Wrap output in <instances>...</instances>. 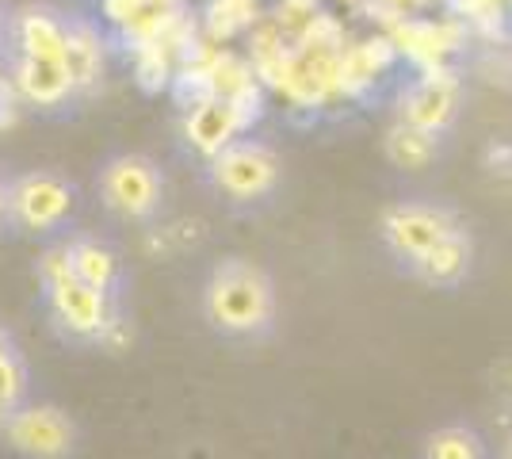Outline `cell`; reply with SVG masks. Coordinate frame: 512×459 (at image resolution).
<instances>
[{
    "mask_svg": "<svg viewBox=\"0 0 512 459\" xmlns=\"http://www.w3.org/2000/svg\"><path fill=\"white\" fill-rule=\"evenodd\" d=\"M100 199L111 215L127 222H146L165 199V176L142 153H119L100 169Z\"/></svg>",
    "mask_w": 512,
    "mask_h": 459,
    "instance_id": "cell-4",
    "label": "cell"
},
{
    "mask_svg": "<svg viewBox=\"0 0 512 459\" xmlns=\"http://www.w3.org/2000/svg\"><path fill=\"white\" fill-rule=\"evenodd\" d=\"M279 153L256 138H234L226 150H218L207 161L214 192H222L234 203H256V199L272 196L279 184Z\"/></svg>",
    "mask_w": 512,
    "mask_h": 459,
    "instance_id": "cell-3",
    "label": "cell"
},
{
    "mask_svg": "<svg viewBox=\"0 0 512 459\" xmlns=\"http://www.w3.org/2000/svg\"><path fill=\"white\" fill-rule=\"evenodd\" d=\"M65 69L77 92H92L104 77V39L92 23H65Z\"/></svg>",
    "mask_w": 512,
    "mask_h": 459,
    "instance_id": "cell-12",
    "label": "cell"
},
{
    "mask_svg": "<svg viewBox=\"0 0 512 459\" xmlns=\"http://www.w3.org/2000/svg\"><path fill=\"white\" fill-rule=\"evenodd\" d=\"M203 318L222 337H256L276 318V287L272 276L253 261L214 264L203 284Z\"/></svg>",
    "mask_w": 512,
    "mask_h": 459,
    "instance_id": "cell-1",
    "label": "cell"
},
{
    "mask_svg": "<svg viewBox=\"0 0 512 459\" xmlns=\"http://www.w3.org/2000/svg\"><path fill=\"white\" fill-rule=\"evenodd\" d=\"M65 261H69V272L88 284L92 291H104V295H115L119 287V257L92 238H77L65 245Z\"/></svg>",
    "mask_w": 512,
    "mask_h": 459,
    "instance_id": "cell-14",
    "label": "cell"
},
{
    "mask_svg": "<svg viewBox=\"0 0 512 459\" xmlns=\"http://www.w3.org/2000/svg\"><path fill=\"white\" fill-rule=\"evenodd\" d=\"M383 146H386L390 165H398V169H406V173H425L428 165L440 157V134L421 131V127L398 119V123L386 131Z\"/></svg>",
    "mask_w": 512,
    "mask_h": 459,
    "instance_id": "cell-15",
    "label": "cell"
},
{
    "mask_svg": "<svg viewBox=\"0 0 512 459\" xmlns=\"http://www.w3.org/2000/svg\"><path fill=\"white\" fill-rule=\"evenodd\" d=\"M12 88L16 96L35 108H65L69 96H77L73 77L65 62H43V58H20L12 62Z\"/></svg>",
    "mask_w": 512,
    "mask_h": 459,
    "instance_id": "cell-10",
    "label": "cell"
},
{
    "mask_svg": "<svg viewBox=\"0 0 512 459\" xmlns=\"http://www.w3.org/2000/svg\"><path fill=\"white\" fill-rule=\"evenodd\" d=\"M12 96H16V88L0 81V127H4L8 119H12Z\"/></svg>",
    "mask_w": 512,
    "mask_h": 459,
    "instance_id": "cell-18",
    "label": "cell"
},
{
    "mask_svg": "<svg viewBox=\"0 0 512 459\" xmlns=\"http://www.w3.org/2000/svg\"><path fill=\"white\" fill-rule=\"evenodd\" d=\"M0 222H8V207H4V184H0Z\"/></svg>",
    "mask_w": 512,
    "mask_h": 459,
    "instance_id": "cell-19",
    "label": "cell"
},
{
    "mask_svg": "<svg viewBox=\"0 0 512 459\" xmlns=\"http://www.w3.org/2000/svg\"><path fill=\"white\" fill-rule=\"evenodd\" d=\"M425 459H486V444L467 425H448L428 437Z\"/></svg>",
    "mask_w": 512,
    "mask_h": 459,
    "instance_id": "cell-17",
    "label": "cell"
},
{
    "mask_svg": "<svg viewBox=\"0 0 512 459\" xmlns=\"http://www.w3.org/2000/svg\"><path fill=\"white\" fill-rule=\"evenodd\" d=\"M505 459H512V437H509V444H505Z\"/></svg>",
    "mask_w": 512,
    "mask_h": 459,
    "instance_id": "cell-20",
    "label": "cell"
},
{
    "mask_svg": "<svg viewBox=\"0 0 512 459\" xmlns=\"http://www.w3.org/2000/svg\"><path fill=\"white\" fill-rule=\"evenodd\" d=\"M459 115V81L444 66H428L425 77H417L402 96V123H413L421 131L444 134Z\"/></svg>",
    "mask_w": 512,
    "mask_h": 459,
    "instance_id": "cell-8",
    "label": "cell"
},
{
    "mask_svg": "<svg viewBox=\"0 0 512 459\" xmlns=\"http://www.w3.org/2000/svg\"><path fill=\"white\" fill-rule=\"evenodd\" d=\"M23 398H27V368H23L12 337L0 326V421L12 410H20Z\"/></svg>",
    "mask_w": 512,
    "mask_h": 459,
    "instance_id": "cell-16",
    "label": "cell"
},
{
    "mask_svg": "<svg viewBox=\"0 0 512 459\" xmlns=\"http://www.w3.org/2000/svg\"><path fill=\"white\" fill-rule=\"evenodd\" d=\"M241 131H245V127H241V119H237L234 104L222 100V96H203V100H195L192 108H188V115H184V138H188V146H192L195 153H203L207 161H211L218 150H226Z\"/></svg>",
    "mask_w": 512,
    "mask_h": 459,
    "instance_id": "cell-9",
    "label": "cell"
},
{
    "mask_svg": "<svg viewBox=\"0 0 512 459\" xmlns=\"http://www.w3.org/2000/svg\"><path fill=\"white\" fill-rule=\"evenodd\" d=\"M46 287V306H50V318L77 341H107V333L115 329V306L111 295L104 291H92L88 284H81L69 261H65V245L62 249H50L39 264Z\"/></svg>",
    "mask_w": 512,
    "mask_h": 459,
    "instance_id": "cell-2",
    "label": "cell"
},
{
    "mask_svg": "<svg viewBox=\"0 0 512 459\" xmlns=\"http://www.w3.org/2000/svg\"><path fill=\"white\" fill-rule=\"evenodd\" d=\"M455 230H463L459 219L440 203H398L383 215V241L398 261L413 264L425 257L432 245L451 238Z\"/></svg>",
    "mask_w": 512,
    "mask_h": 459,
    "instance_id": "cell-6",
    "label": "cell"
},
{
    "mask_svg": "<svg viewBox=\"0 0 512 459\" xmlns=\"http://www.w3.org/2000/svg\"><path fill=\"white\" fill-rule=\"evenodd\" d=\"M0 425L8 433V444L31 459H62L77 444V429L58 406H20Z\"/></svg>",
    "mask_w": 512,
    "mask_h": 459,
    "instance_id": "cell-7",
    "label": "cell"
},
{
    "mask_svg": "<svg viewBox=\"0 0 512 459\" xmlns=\"http://www.w3.org/2000/svg\"><path fill=\"white\" fill-rule=\"evenodd\" d=\"M470 257H474L470 234H467V230H455L451 238H444L440 245H432L425 257H417L409 268H413V272H417L425 284L451 287V284H459V280L470 272Z\"/></svg>",
    "mask_w": 512,
    "mask_h": 459,
    "instance_id": "cell-13",
    "label": "cell"
},
{
    "mask_svg": "<svg viewBox=\"0 0 512 459\" xmlns=\"http://www.w3.org/2000/svg\"><path fill=\"white\" fill-rule=\"evenodd\" d=\"M77 192L58 173H23L4 184L8 222H16L27 234H50L73 215Z\"/></svg>",
    "mask_w": 512,
    "mask_h": 459,
    "instance_id": "cell-5",
    "label": "cell"
},
{
    "mask_svg": "<svg viewBox=\"0 0 512 459\" xmlns=\"http://www.w3.org/2000/svg\"><path fill=\"white\" fill-rule=\"evenodd\" d=\"M20 58H43V62H65V20L50 8H27L12 23Z\"/></svg>",
    "mask_w": 512,
    "mask_h": 459,
    "instance_id": "cell-11",
    "label": "cell"
}]
</instances>
